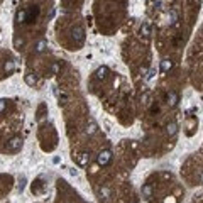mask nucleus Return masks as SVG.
<instances>
[{
	"instance_id": "f257e3e1",
	"label": "nucleus",
	"mask_w": 203,
	"mask_h": 203,
	"mask_svg": "<svg viewBox=\"0 0 203 203\" xmlns=\"http://www.w3.org/2000/svg\"><path fill=\"white\" fill-rule=\"evenodd\" d=\"M39 15V7H30L27 10H22L17 14V19L19 22H24V24H29V22H34V20L37 19Z\"/></svg>"
},
{
	"instance_id": "f03ea898",
	"label": "nucleus",
	"mask_w": 203,
	"mask_h": 203,
	"mask_svg": "<svg viewBox=\"0 0 203 203\" xmlns=\"http://www.w3.org/2000/svg\"><path fill=\"white\" fill-rule=\"evenodd\" d=\"M110 161H112V151H108V149L102 151V152L98 154V157H97V163L100 166H107Z\"/></svg>"
},
{
	"instance_id": "7ed1b4c3",
	"label": "nucleus",
	"mask_w": 203,
	"mask_h": 203,
	"mask_svg": "<svg viewBox=\"0 0 203 203\" xmlns=\"http://www.w3.org/2000/svg\"><path fill=\"white\" fill-rule=\"evenodd\" d=\"M22 147V139L20 137H12L9 141V149L10 151H19Z\"/></svg>"
},
{
	"instance_id": "20e7f679",
	"label": "nucleus",
	"mask_w": 203,
	"mask_h": 203,
	"mask_svg": "<svg viewBox=\"0 0 203 203\" xmlns=\"http://www.w3.org/2000/svg\"><path fill=\"white\" fill-rule=\"evenodd\" d=\"M73 37H75V41H76L78 44H81V42L85 41V30L81 29V27H75V30H73Z\"/></svg>"
},
{
	"instance_id": "39448f33",
	"label": "nucleus",
	"mask_w": 203,
	"mask_h": 203,
	"mask_svg": "<svg viewBox=\"0 0 203 203\" xmlns=\"http://www.w3.org/2000/svg\"><path fill=\"white\" fill-rule=\"evenodd\" d=\"M178 102H179L178 93H176V91H169V93H168V105H169V107H176V105H178Z\"/></svg>"
},
{
	"instance_id": "423d86ee",
	"label": "nucleus",
	"mask_w": 203,
	"mask_h": 203,
	"mask_svg": "<svg viewBox=\"0 0 203 203\" xmlns=\"http://www.w3.org/2000/svg\"><path fill=\"white\" fill-rule=\"evenodd\" d=\"M171 68H173V61H171V59H163V61H161V71H163V73H168Z\"/></svg>"
},
{
	"instance_id": "0eeeda50",
	"label": "nucleus",
	"mask_w": 203,
	"mask_h": 203,
	"mask_svg": "<svg viewBox=\"0 0 203 203\" xmlns=\"http://www.w3.org/2000/svg\"><path fill=\"white\" fill-rule=\"evenodd\" d=\"M107 73H108V68L107 66H102L97 69V73H95V76H97V80H105L107 78Z\"/></svg>"
},
{
	"instance_id": "6e6552de",
	"label": "nucleus",
	"mask_w": 203,
	"mask_h": 203,
	"mask_svg": "<svg viewBox=\"0 0 203 203\" xmlns=\"http://www.w3.org/2000/svg\"><path fill=\"white\" fill-rule=\"evenodd\" d=\"M90 163V154L88 152H83V154L78 156V164L80 166H87Z\"/></svg>"
},
{
	"instance_id": "1a4fd4ad",
	"label": "nucleus",
	"mask_w": 203,
	"mask_h": 203,
	"mask_svg": "<svg viewBox=\"0 0 203 203\" xmlns=\"http://www.w3.org/2000/svg\"><path fill=\"white\" fill-rule=\"evenodd\" d=\"M26 83H27L29 87H34V85L37 83V76H36L34 73H27V75H26Z\"/></svg>"
},
{
	"instance_id": "9d476101",
	"label": "nucleus",
	"mask_w": 203,
	"mask_h": 203,
	"mask_svg": "<svg viewBox=\"0 0 203 203\" xmlns=\"http://www.w3.org/2000/svg\"><path fill=\"white\" fill-rule=\"evenodd\" d=\"M166 130H168V134H169V135H174L176 132H178V124H176V122H171V124H168Z\"/></svg>"
},
{
	"instance_id": "9b49d317",
	"label": "nucleus",
	"mask_w": 203,
	"mask_h": 203,
	"mask_svg": "<svg viewBox=\"0 0 203 203\" xmlns=\"http://www.w3.org/2000/svg\"><path fill=\"white\" fill-rule=\"evenodd\" d=\"M142 195H144L145 198H151V196H152V188H151V184H144V186H142Z\"/></svg>"
},
{
	"instance_id": "f8f14e48",
	"label": "nucleus",
	"mask_w": 203,
	"mask_h": 203,
	"mask_svg": "<svg viewBox=\"0 0 203 203\" xmlns=\"http://www.w3.org/2000/svg\"><path fill=\"white\" fill-rule=\"evenodd\" d=\"M97 130H98V125L95 124V122H90V125L87 127V134L88 135H93Z\"/></svg>"
},
{
	"instance_id": "ddd939ff",
	"label": "nucleus",
	"mask_w": 203,
	"mask_h": 203,
	"mask_svg": "<svg viewBox=\"0 0 203 203\" xmlns=\"http://www.w3.org/2000/svg\"><path fill=\"white\" fill-rule=\"evenodd\" d=\"M46 48H48V42L46 41H39L36 44V53H42V51H46Z\"/></svg>"
},
{
	"instance_id": "4468645a",
	"label": "nucleus",
	"mask_w": 203,
	"mask_h": 203,
	"mask_svg": "<svg viewBox=\"0 0 203 203\" xmlns=\"http://www.w3.org/2000/svg\"><path fill=\"white\" fill-rule=\"evenodd\" d=\"M26 183H27V179H26V176H22L19 179V184H17V190H19V193H22L24 190H26Z\"/></svg>"
},
{
	"instance_id": "2eb2a0df",
	"label": "nucleus",
	"mask_w": 203,
	"mask_h": 203,
	"mask_svg": "<svg viewBox=\"0 0 203 203\" xmlns=\"http://www.w3.org/2000/svg\"><path fill=\"white\" fill-rule=\"evenodd\" d=\"M14 68H15V63H14V61H7V63L3 64L5 73H12V71H14Z\"/></svg>"
},
{
	"instance_id": "dca6fc26",
	"label": "nucleus",
	"mask_w": 203,
	"mask_h": 203,
	"mask_svg": "<svg viewBox=\"0 0 203 203\" xmlns=\"http://www.w3.org/2000/svg\"><path fill=\"white\" fill-rule=\"evenodd\" d=\"M98 195H100V198L107 200V198H108V195H110V191H108L107 188H100V190H98Z\"/></svg>"
},
{
	"instance_id": "f3484780",
	"label": "nucleus",
	"mask_w": 203,
	"mask_h": 203,
	"mask_svg": "<svg viewBox=\"0 0 203 203\" xmlns=\"http://www.w3.org/2000/svg\"><path fill=\"white\" fill-rule=\"evenodd\" d=\"M141 32H142L144 36H149V34H151V29H149V26H147V24H142V27H141Z\"/></svg>"
},
{
	"instance_id": "a211bd4d",
	"label": "nucleus",
	"mask_w": 203,
	"mask_h": 203,
	"mask_svg": "<svg viewBox=\"0 0 203 203\" xmlns=\"http://www.w3.org/2000/svg\"><path fill=\"white\" fill-rule=\"evenodd\" d=\"M14 44H15V48H20V46L24 44V39H22V37H15V39H14Z\"/></svg>"
},
{
	"instance_id": "6ab92c4d",
	"label": "nucleus",
	"mask_w": 203,
	"mask_h": 203,
	"mask_svg": "<svg viewBox=\"0 0 203 203\" xmlns=\"http://www.w3.org/2000/svg\"><path fill=\"white\" fill-rule=\"evenodd\" d=\"M5 105H7V100H3V98H2V100H0V112H3V110H5Z\"/></svg>"
},
{
	"instance_id": "aec40b11",
	"label": "nucleus",
	"mask_w": 203,
	"mask_h": 203,
	"mask_svg": "<svg viewBox=\"0 0 203 203\" xmlns=\"http://www.w3.org/2000/svg\"><path fill=\"white\" fill-rule=\"evenodd\" d=\"M154 75H156V69H151V71H149V75L145 76V80H152V78H154Z\"/></svg>"
},
{
	"instance_id": "412c9836",
	"label": "nucleus",
	"mask_w": 203,
	"mask_h": 203,
	"mask_svg": "<svg viewBox=\"0 0 203 203\" xmlns=\"http://www.w3.org/2000/svg\"><path fill=\"white\" fill-rule=\"evenodd\" d=\"M176 12H171V24H176Z\"/></svg>"
},
{
	"instance_id": "4be33fe9",
	"label": "nucleus",
	"mask_w": 203,
	"mask_h": 203,
	"mask_svg": "<svg viewBox=\"0 0 203 203\" xmlns=\"http://www.w3.org/2000/svg\"><path fill=\"white\" fill-rule=\"evenodd\" d=\"M69 174H71V176H78V169L71 168V169H69Z\"/></svg>"
},
{
	"instance_id": "5701e85b",
	"label": "nucleus",
	"mask_w": 203,
	"mask_h": 203,
	"mask_svg": "<svg viewBox=\"0 0 203 203\" xmlns=\"http://www.w3.org/2000/svg\"><path fill=\"white\" fill-rule=\"evenodd\" d=\"M58 69H59V66L58 64H54V66H53V73H58Z\"/></svg>"
},
{
	"instance_id": "b1692460",
	"label": "nucleus",
	"mask_w": 203,
	"mask_h": 203,
	"mask_svg": "<svg viewBox=\"0 0 203 203\" xmlns=\"http://www.w3.org/2000/svg\"><path fill=\"white\" fill-rule=\"evenodd\" d=\"M166 203H176V202H174V198H168V200H166Z\"/></svg>"
},
{
	"instance_id": "393cba45",
	"label": "nucleus",
	"mask_w": 203,
	"mask_h": 203,
	"mask_svg": "<svg viewBox=\"0 0 203 203\" xmlns=\"http://www.w3.org/2000/svg\"><path fill=\"white\" fill-rule=\"evenodd\" d=\"M200 181H202V184H203V171H202V174H200Z\"/></svg>"
},
{
	"instance_id": "a878e982",
	"label": "nucleus",
	"mask_w": 203,
	"mask_h": 203,
	"mask_svg": "<svg viewBox=\"0 0 203 203\" xmlns=\"http://www.w3.org/2000/svg\"><path fill=\"white\" fill-rule=\"evenodd\" d=\"M134 203H137V202H134Z\"/></svg>"
}]
</instances>
